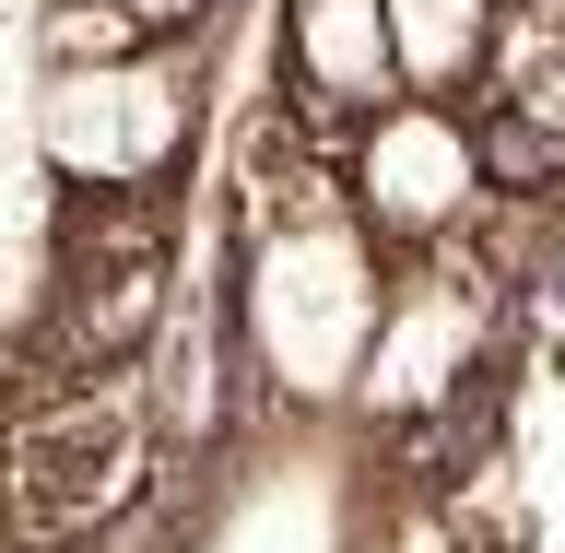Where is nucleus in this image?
Here are the masks:
<instances>
[{
  "instance_id": "f257e3e1",
  "label": "nucleus",
  "mask_w": 565,
  "mask_h": 553,
  "mask_svg": "<svg viewBox=\"0 0 565 553\" xmlns=\"http://www.w3.org/2000/svg\"><path fill=\"white\" fill-rule=\"evenodd\" d=\"M24 130L60 201H166L201 153V35H153L106 71H47Z\"/></svg>"
},
{
  "instance_id": "f03ea898",
  "label": "nucleus",
  "mask_w": 565,
  "mask_h": 553,
  "mask_svg": "<svg viewBox=\"0 0 565 553\" xmlns=\"http://www.w3.org/2000/svg\"><path fill=\"white\" fill-rule=\"evenodd\" d=\"M153 483V401L141 377L83 389L71 377L60 401H35L12 436H0V530L12 553H83L141 507Z\"/></svg>"
},
{
  "instance_id": "7ed1b4c3",
  "label": "nucleus",
  "mask_w": 565,
  "mask_h": 553,
  "mask_svg": "<svg viewBox=\"0 0 565 553\" xmlns=\"http://www.w3.org/2000/svg\"><path fill=\"white\" fill-rule=\"evenodd\" d=\"M342 189H353V224H365L388 259H448L494 212V166H483L471 106H424V95L377 106V118L353 130Z\"/></svg>"
},
{
  "instance_id": "20e7f679",
  "label": "nucleus",
  "mask_w": 565,
  "mask_h": 553,
  "mask_svg": "<svg viewBox=\"0 0 565 553\" xmlns=\"http://www.w3.org/2000/svg\"><path fill=\"white\" fill-rule=\"evenodd\" d=\"M483 377H494V283L471 272V247L401 259V295H388V330H377V353H365L353 413L388 424V436H424V424L471 413Z\"/></svg>"
},
{
  "instance_id": "39448f33",
  "label": "nucleus",
  "mask_w": 565,
  "mask_h": 553,
  "mask_svg": "<svg viewBox=\"0 0 565 553\" xmlns=\"http://www.w3.org/2000/svg\"><path fill=\"white\" fill-rule=\"evenodd\" d=\"M377 106H401L388 0H282V130L342 166Z\"/></svg>"
},
{
  "instance_id": "423d86ee",
  "label": "nucleus",
  "mask_w": 565,
  "mask_h": 553,
  "mask_svg": "<svg viewBox=\"0 0 565 553\" xmlns=\"http://www.w3.org/2000/svg\"><path fill=\"white\" fill-rule=\"evenodd\" d=\"M494 12L507 0H388V47H401V95L471 106L494 60Z\"/></svg>"
},
{
  "instance_id": "0eeeda50",
  "label": "nucleus",
  "mask_w": 565,
  "mask_h": 553,
  "mask_svg": "<svg viewBox=\"0 0 565 553\" xmlns=\"http://www.w3.org/2000/svg\"><path fill=\"white\" fill-rule=\"evenodd\" d=\"M24 35H35L47 71H106V60H141V47H153V24H141L130 0H47Z\"/></svg>"
},
{
  "instance_id": "6e6552de",
  "label": "nucleus",
  "mask_w": 565,
  "mask_h": 553,
  "mask_svg": "<svg viewBox=\"0 0 565 553\" xmlns=\"http://www.w3.org/2000/svg\"><path fill=\"white\" fill-rule=\"evenodd\" d=\"M130 12L153 35H212V24H224V0H130Z\"/></svg>"
}]
</instances>
